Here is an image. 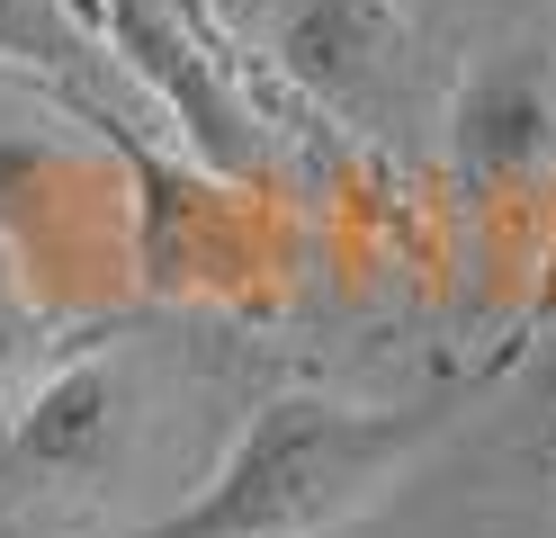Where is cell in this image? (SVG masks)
I'll use <instances>...</instances> for the list:
<instances>
[{
	"label": "cell",
	"instance_id": "obj_4",
	"mask_svg": "<svg viewBox=\"0 0 556 538\" xmlns=\"http://www.w3.org/2000/svg\"><path fill=\"white\" fill-rule=\"evenodd\" d=\"M109 46L135 63V82L170 108V126L189 135L198 162H216V171H233V179H261L269 153H261L252 108L233 99L225 63L206 54V36L170 10V0H109Z\"/></svg>",
	"mask_w": 556,
	"mask_h": 538
},
{
	"label": "cell",
	"instance_id": "obj_6",
	"mask_svg": "<svg viewBox=\"0 0 556 538\" xmlns=\"http://www.w3.org/2000/svg\"><path fill=\"white\" fill-rule=\"evenodd\" d=\"M90 27L73 0H0V63L18 72H54V82H73V72H90Z\"/></svg>",
	"mask_w": 556,
	"mask_h": 538
},
{
	"label": "cell",
	"instance_id": "obj_2",
	"mask_svg": "<svg viewBox=\"0 0 556 538\" xmlns=\"http://www.w3.org/2000/svg\"><path fill=\"white\" fill-rule=\"evenodd\" d=\"M135 430H144V386H135V359L90 350L73 368H54L37 395L18 404V422L0 430V485L18 493H73L117 476Z\"/></svg>",
	"mask_w": 556,
	"mask_h": 538
},
{
	"label": "cell",
	"instance_id": "obj_8",
	"mask_svg": "<svg viewBox=\"0 0 556 538\" xmlns=\"http://www.w3.org/2000/svg\"><path fill=\"white\" fill-rule=\"evenodd\" d=\"M530 458H539V476L556 485V359H547V377H539V404H530Z\"/></svg>",
	"mask_w": 556,
	"mask_h": 538
},
{
	"label": "cell",
	"instance_id": "obj_5",
	"mask_svg": "<svg viewBox=\"0 0 556 538\" xmlns=\"http://www.w3.org/2000/svg\"><path fill=\"white\" fill-rule=\"evenodd\" d=\"M269 54L305 99L368 108L404 72V10L395 0H278Z\"/></svg>",
	"mask_w": 556,
	"mask_h": 538
},
{
	"label": "cell",
	"instance_id": "obj_1",
	"mask_svg": "<svg viewBox=\"0 0 556 538\" xmlns=\"http://www.w3.org/2000/svg\"><path fill=\"white\" fill-rule=\"evenodd\" d=\"M467 395H404V404H332V395H269L242 440L189 502L126 538H324L387 502L448 430Z\"/></svg>",
	"mask_w": 556,
	"mask_h": 538
},
{
	"label": "cell",
	"instance_id": "obj_7",
	"mask_svg": "<svg viewBox=\"0 0 556 538\" xmlns=\"http://www.w3.org/2000/svg\"><path fill=\"white\" fill-rule=\"evenodd\" d=\"M27 341H37V305H27V297H18V278L0 270V377L27 359Z\"/></svg>",
	"mask_w": 556,
	"mask_h": 538
},
{
	"label": "cell",
	"instance_id": "obj_3",
	"mask_svg": "<svg viewBox=\"0 0 556 538\" xmlns=\"http://www.w3.org/2000/svg\"><path fill=\"white\" fill-rule=\"evenodd\" d=\"M448 171L467 198H530L556 179V46H494L458 72Z\"/></svg>",
	"mask_w": 556,
	"mask_h": 538
}]
</instances>
